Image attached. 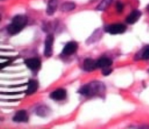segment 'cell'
Returning <instances> with one entry per match:
<instances>
[{
    "label": "cell",
    "instance_id": "cell-9",
    "mask_svg": "<svg viewBox=\"0 0 149 129\" xmlns=\"http://www.w3.org/2000/svg\"><path fill=\"white\" fill-rule=\"evenodd\" d=\"M38 88V82L35 80H30L28 83V87L26 89V93L27 94H34Z\"/></svg>",
    "mask_w": 149,
    "mask_h": 129
},
{
    "label": "cell",
    "instance_id": "cell-19",
    "mask_svg": "<svg viewBox=\"0 0 149 129\" xmlns=\"http://www.w3.org/2000/svg\"><path fill=\"white\" fill-rule=\"evenodd\" d=\"M0 20H1V15H0Z\"/></svg>",
    "mask_w": 149,
    "mask_h": 129
},
{
    "label": "cell",
    "instance_id": "cell-5",
    "mask_svg": "<svg viewBox=\"0 0 149 129\" xmlns=\"http://www.w3.org/2000/svg\"><path fill=\"white\" fill-rule=\"evenodd\" d=\"M141 16V12L139 10H133L132 12L130 13L129 16L127 17L126 22L128 24H134L136 23L138 20L140 19Z\"/></svg>",
    "mask_w": 149,
    "mask_h": 129
},
{
    "label": "cell",
    "instance_id": "cell-13",
    "mask_svg": "<svg viewBox=\"0 0 149 129\" xmlns=\"http://www.w3.org/2000/svg\"><path fill=\"white\" fill-rule=\"evenodd\" d=\"M76 7V4L71 1H66L61 5V10L63 12H70L74 10Z\"/></svg>",
    "mask_w": 149,
    "mask_h": 129
},
{
    "label": "cell",
    "instance_id": "cell-4",
    "mask_svg": "<svg viewBox=\"0 0 149 129\" xmlns=\"http://www.w3.org/2000/svg\"><path fill=\"white\" fill-rule=\"evenodd\" d=\"M78 49V44L75 41H70L65 44L63 49V54L65 55H71L75 53Z\"/></svg>",
    "mask_w": 149,
    "mask_h": 129
},
{
    "label": "cell",
    "instance_id": "cell-3",
    "mask_svg": "<svg viewBox=\"0 0 149 129\" xmlns=\"http://www.w3.org/2000/svg\"><path fill=\"white\" fill-rule=\"evenodd\" d=\"M126 30V26L121 23L113 24L108 28V32L112 35L119 34V33H123Z\"/></svg>",
    "mask_w": 149,
    "mask_h": 129
},
{
    "label": "cell",
    "instance_id": "cell-16",
    "mask_svg": "<svg viewBox=\"0 0 149 129\" xmlns=\"http://www.w3.org/2000/svg\"><path fill=\"white\" fill-rule=\"evenodd\" d=\"M123 9L124 5L122 3L118 2L117 4H116V10H117V11L119 12H122L123 11Z\"/></svg>",
    "mask_w": 149,
    "mask_h": 129
},
{
    "label": "cell",
    "instance_id": "cell-7",
    "mask_svg": "<svg viewBox=\"0 0 149 129\" xmlns=\"http://www.w3.org/2000/svg\"><path fill=\"white\" fill-rule=\"evenodd\" d=\"M65 97H66V91L64 89L55 90L50 94V98L57 101L64 99Z\"/></svg>",
    "mask_w": 149,
    "mask_h": 129
},
{
    "label": "cell",
    "instance_id": "cell-8",
    "mask_svg": "<svg viewBox=\"0 0 149 129\" xmlns=\"http://www.w3.org/2000/svg\"><path fill=\"white\" fill-rule=\"evenodd\" d=\"M13 120L15 122H17V123H21V122L26 123L29 120V117L25 110H20L15 115Z\"/></svg>",
    "mask_w": 149,
    "mask_h": 129
},
{
    "label": "cell",
    "instance_id": "cell-18",
    "mask_svg": "<svg viewBox=\"0 0 149 129\" xmlns=\"http://www.w3.org/2000/svg\"><path fill=\"white\" fill-rule=\"evenodd\" d=\"M112 72V70L111 69H109V68H105L103 70V74L104 75H110V73L111 72Z\"/></svg>",
    "mask_w": 149,
    "mask_h": 129
},
{
    "label": "cell",
    "instance_id": "cell-17",
    "mask_svg": "<svg viewBox=\"0 0 149 129\" xmlns=\"http://www.w3.org/2000/svg\"><path fill=\"white\" fill-rule=\"evenodd\" d=\"M12 62H13V60H9L7 61V62H3V63H0V70L3 69L4 68L7 67V65H10V63H12Z\"/></svg>",
    "mask_w": 149,
    "mask_h": 129
},
{
    "label": "cell",
    "instance_id": "cell-6",
    "mask_svg": "<svg viewBox=\"0 0 149 129\" xmlns=\"http://www.w3.org/2000/svg\"><path fill=\"white\" fill-rule=\"evenodd\" d=\"M25 64L31 70H36L40 67L41 62L37 58H31V59H26Z\"/></svg>",
    "mask_w": 149,
    "mask_h": 129
},
{
    "label": "cell",
    "instance_id": "cell-12",
    "mask_svg": "<svg viewBox=\"0 0 149 129\" xmlns=\"http://www.w3.org/2000/svg\"><path fill=\"white\" fill-rule=\"evenodd\" d=\"M95 68H97L96 66V62H95L93 59H86L84 62V69L86 71H93L94 70Z\"/></svg>",
    "mask_w": 149,
    "mask_h": 129
},
{
    "label": "cell",
    "instance_id": "cell-15",
    "mask_svg": "<svg viewBox=\"0 0 149 129\" xmlns=\"http://www.w3.org/2000/svg\"><path fill=\"white\" fill-rule=\"evenodd\" d=\"M142 58L143 59H149V46H146L144 49L142 54Z\"/></svg>",
    "mask_w": 149,
    "mask_h": 129
},
{
    "label": "cell",
    "instance_id": "cell-20",
    "mask_svg": "<svg viewBox=\"0 0 149 129\" xmlns=\"http://www.w3.org/2000/svg\"><path fill=\"white\" fill-rule=\"evenodd\" d=\"M148 10H149V6H148Z\"/></svg>",
    "mask_w": 149,
    "mask_h": 129
},
{
    "label": "cell",
    "instance_id": "cell-11",
    "mask_svg": "<svg viewBox=\"0 0 149 129\" xmlns=\"http://www.w3.org/2000/svg\"><path fill=\"white\" fill-rule=\"evenodd\" d=\"M58 7V0H49L47 7V14L52 15L56 11Z\"/></svg>",
    "mask_w": 149,
    "mask_h": 129
},
{
    "label": "cell",
    "instance_id": "cell-14",
    "mask_svg": "<svg viewBox=\"0 0 149 129\" xmlns=\"http://www.w3.org/2000/svg\"><path fill=\"white\" fill-rule=\"evenodd\" d=\"M112 1H113V0H103V1H101V3L98 5V7H97V9L99 10H105L109 5H110V4L112 2Z\"/></svg>",
    "mask_w": 149,
    "mask_h": 129
},
{
    "label": "cell",
    "instance_id": "cell-2",
    "mask_svg": "<svg viewBox=\"0 0 149 129\" xmlns=\"http://www.w3.org/2000/svg\"><path fill=\"white\" fill-rule=\"evenodd\" d=\"M54 37L52 35H48L46 38L45 43V55L47 57H50L52 54L53 51Z\"/></svg>",
    "mask_w": 149,
    "mask_h": 129
},
{
    "label": "cell",
    "instance_id": "cell-10",
    "mask_svg": "<svg viewBox=\"0 0 149 129\" xmlns=\"http://www.w3.org/2000/svg\"><path fill=\"white\" fill-rule=\"evenodd\" d=\"M112 65V60L109 58L103 57L96 62V66L99 68H105L111 66Z\"/></svg>",
    "mask_w": 149,
    "mask_h": 129
},
{
    "label": "cell",
    "instance_id": "cell-1",
    "mask_svg": "<svg viewBox=\"0 0 149 129\" xmlns=\"http://www.w3.org/2000/svg\"><path fill=\"white\" fill-rule=\"evenodd\" d=\"M28 23V18L25 15H17L13 19L12 23L7 27V31L10 34L15 35L22 30Z\"/></svg>",
    "mask_w": 149,
    "mask_h": 129
}]
</instances>
